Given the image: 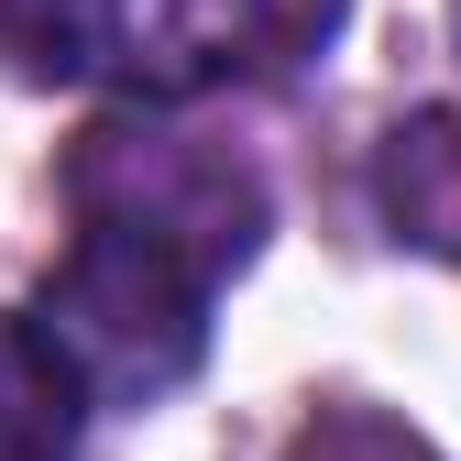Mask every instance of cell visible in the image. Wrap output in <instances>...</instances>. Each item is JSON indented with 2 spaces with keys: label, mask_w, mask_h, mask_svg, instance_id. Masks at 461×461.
I'll return each instance as SVG.
<instances>
[{
  "label": "cell",
  "mask_w": 461,
  "mask_h": 461,
  "mask_svg": "<svg viewBox=\"0 0 461 461\" xmlns=\"http://www.w3.org/2000/svg\"><path fill=\"white\" fill-rule=\"evenodd\" d=\"M374 209L407 253H439L461 264V99L450 110H418L374 143Z\"/></svg>",
  "instance_id": "3957f363"
},
{
  "label": "cell",
  "mask_w": 461,
  "mask_h": 461,
  "mask_svg": "<svg viewBox=\"0 0 461 461\" xmlns=\"http://www.w3.org/2000/svg\"><path fill=\"white\" fill-rule=\"evenodd\" d=\"M253 176L154 132H99L77 165V242L33 285L23 330L55 352L77 407H165L209 363V308L253 264Z\"/></svg>",
  "instance_id": "6da1fadb"
},
{
  "label": "cell",
  "mask_w": 461,
  "mask_h": 461,
  "mask_svg": "<svg viewBox=\"0 0 461 461\" xmlns=\"http://www.w3.org/2000/svg\"><path fill=\"white\" fill-rule=\"evenodd\" d=\"M0 461H77V384L23 319H0Z\"/></svg>",
  "instance_id": "277c9868"
},
{
  "label": "cell",
  "mask_w": 461,
  "mask_h": 461,
  "mask_svg": "<svg viewBox=\"0 0 461 461\" xmlns=\"http://www.w3.org/2000/svg\"><path fill=\"white\" fill-rule=\"evenodd\" d=\"M330 33V0H0V55L44 88H110V99H198L242 77L264 44Z\"/></svg>",
  "instance_id": "7a4b0ae2"
}]
</instances>
